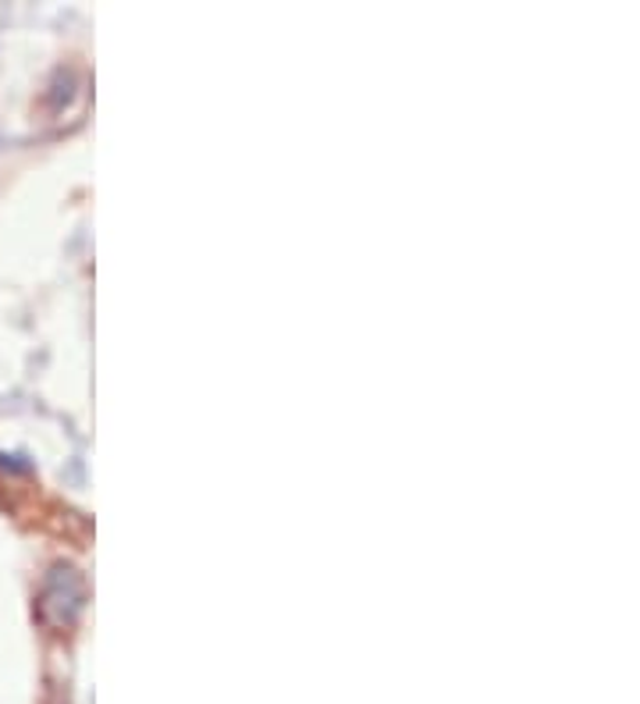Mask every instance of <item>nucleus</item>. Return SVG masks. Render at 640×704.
<instances>
[]
</instances>
